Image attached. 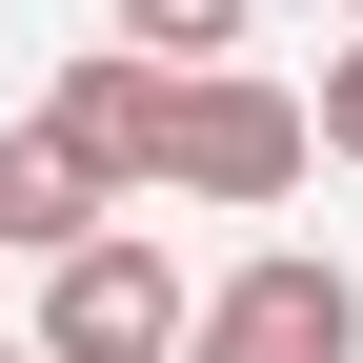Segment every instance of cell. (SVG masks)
I'll return each mask as SVG.
<instances>
[{
  "mask_svg": "<svg viewBox=\"0 0 363 363\" xmlns=\"http://www.w3.org/2000/svg\"><path fill=\"white\" fill-rule=\"evenodd\" d=\"M303 162H323V142H303V101H283L262 61H202V81L162 101V202H202V222H262Z\"/></svg>",
  "mask_w": 363,
  "mask_h": 363,
  "instance_id": "obj_1",
  "label": "cell"
},
{
  "mask_svg": "<svg viewBox=\"0 0 363 363\" xmlns=\"http://www.w3.org/2000/svg\"><path fill=\"white\" fill-rule=\"evenodd\" d=\"M182 323H202V283L142 222H101L81 262H40V363H182Z\"/></svg>",
  "mask_w": 363,
  "mask_h": 363,
  "instance_id": "obj_2",
  "label": "cell"
},
{
  "mask_svg": "<svg viewBox=\"0 0 363 363\" xmlns=\"http://www.w3.org/2000/svg\"><path fill=\"white\" fill-rule=\"evenodd\" d=\"M182 363H363V283L323 242H262L202 283V323H182Z\"/></svg>",
  "mask_w": 363,
  "mask_h": 363,
  "instance_id": "obj_3",
  "label": "cell"
},
{
  "mask_svg": "<svg viewBox=\"0 0 363 363\" xmlns=\"http://www.w3.org/2000/svg\"><path fill=\"white\" fill-rule=\"evenodd\" d=\"M162 101H182V81L101 40V61H61V101H40V121H61V142L101 162V202H162Z\"/></svg>",
  "mask_w": 363,
  "mask_h": 363,
  "instance_id": "obj_4",
  "label": "cell"
},
{
  "mask_svg": "<svg viewBox=\"0 0 363 363\" xmlns=\"http://www.w3.org/2000/svg\"><path fill=\"white\" fill-rule=\"evenodd\" d=\"M101 162H81L61 142V121H21V142H0V262H81V242H101Z\"/></svg>",
  "mask_w": 363,
  "mask_h": 363,
  "instance_id": "obj_5",
  "label": "cell"
},
{
  "mask_svg": "<svg viewBox=\"0 0 363 363\" xmlns=\"http://www.w3.org/2000/svg\"><path fill=\"white\" fill-rule=\"evenodd\" d=\"M101 21H121V61L202 81V61H242V21H262V0H101Z\"/></svg>",
  "mask_w": 363,
  "mask_h": 363,
  "instance_id": "obj_6",
  "label": "cell"
},
{
  "mask_svg": "<svg viewBox=\"0 0 363 363\" xmlns=\"http://www.w3.org/2000/svg\"><path fill=\"white\" fill-rule=\"evenodd\" d=\"M303 142H323V162H363V40L323 61V101H303Z\"/></svg>",
  "mask_w": 363,
  "mask_h": 363,
  "instance_id": "obj_7",
  "label": "cell"
},
{
  "mask_svg": "<svg viewBox=\"0 0 363 363\" xmlns=\"http://www.w3.org/2000/svg\"><path fill=\"white\" fill-rule=\"evenodd\" d=\"M0 363H40V343H0Z\"/></svg>",
  "mask_w": 363,
  "mask_h": 363,
  "instance_id": "obj_8",
  "label": "cell"
},
{
  "mask_svg": "<svg viewBox=\"0 0 363 363\" xmlns=\"http://www.w3.org/2000/svg\"><path fill=\"white\" fill-rule=\"evenodd\" d=\"M343 40H363V0H343Z\"/></svg>",
  "mask_w": 363,
  "mask_h": 363,
  "instance_id": "obj_9",
  "label": "cell"
}]
</instances>
